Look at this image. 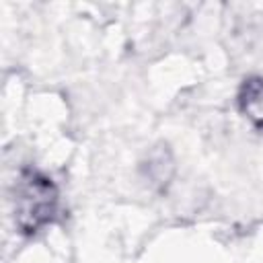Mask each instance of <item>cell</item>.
<instances>
[{
  "instance_id": "1",
  "label": "cell",
  "mask_w": 263,
  "mask_h": 263,
  "mask_svg": "<svg viewBox=\"0 0 263 263\" xmlns=\"http://www.w3.org/2000/svg\"><path fill=\"white\" fill-rule=\"evenodd\" d=\"M60 205V193L55 183L35 171L21 175L14 193V218L16 226L25 234H35L43 226L51 224Z\"/></svg>"
},
{
  "instance_id": "2",
  "label": "cell",
  "mask_w": 263,
  "mask_h": 263,
  "mask_svg": "<svg viewBox=\"0 0 263 263\" xmlns=\"http://www.w3.org/2000/svg\"><path fill=\"white\" fill-rule=\"evenodd\" d=\"M240 109L255 125L263 127V80L261 78H253L245 82L240 92Z\"/></svg>"
}]
</instances>
